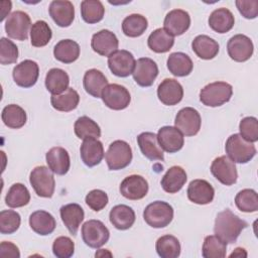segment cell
I'll list each match as a JSON object with an SVG mask.
<instances>
[{
	"mask_svg": "<svg viewBox=\"0 0 258 258\" xmlns=\"http://www.w3.org/2000/svg\"><path fill=\"white\" fill-rule=\"evenodd\" d=\"M194 52L202 59H212L219 53V43L208 35L201 34L191 42Z\"/></svg>",
	"mask_w": 258,
	"mask_h": 258,
	"instance_id": "cell-32",
	"label": "cell"
},
{
	"mask_svg": "<svg viewBox=\"0 0 258 258\" xmlns=\"http://www.w3.org/2000/svg\"><path fill=\"white\" fill-rule=\"evenodd\" d=\"M1 6H2V8H1V21H3L4 18L7 16V14L11 10V2H10V4L7 7H4V4L1 2Z\"/></svg>",
	"mask_w": 258,
	"mask_h": 258,
	"instance_id": "cell-55",
	"label": "cell"
},
{
	"mask_svg": "<svg viewBox=\"0 0 258 258\" xmlns=\"http://www.w3.org/2000/svg\"><path fill=\"white\" fill-rule=\"evenodd\" d=\"M132 76L136 84L140 87H150L158 76V67L153 59L140 57L135 63Z\"/></svg>",
	"mask_w": 258,
	"mask_h": 258,
	"instance_id": "cell-15",
	"label": "cell"
},
{
	"mask_svg": "<svg viewBox=\"0 0 258 258\" xmlns=\"http://www.w3.org/2000/svg\"><path fill=\"white\" fill-rule=\"evenodd\" d=\"M136 60L133 54L125 49L116 50L108 56V67L113 75L126 78L133 73Z\"/></svg>",
	"mask_w": 258,
	"mask_h": 258,
	"instance_id": "cell-12",
	"label": "cell"
},
{
	"mask_svg": "<svg viewBox=\"0 0 258 258\" xmlns=\"http://www.w3.org/2000/svg\"><path fill=\"white\" fill-rule=\"evenodd\" d=\"M83 85L85 91L89 95L95 98H101L103 90L108 85V81L101 71L97 69H91L85 73Z\"/></svg>",
	"mask_w": 258,
	"mask_h": 258,
	"instance_id": "cell-30",
	"label": "cell"
},
{
	"mask_svg": "<svg viewBox=\"0 0 258 258\" xmlns=\"http://www.w3.org/2000/svg\"><path fill=\"white\" fill-rule=\"evenodd\" d=\"M187 176L185 170L178 165L171 166L161 178V186L168 194L179 191L186 182Z\"/></svg>",
	"mask_w": 258,
	"mask_h": 258,
	"instance_id": "cell-29",
	"label": "cell"
},
{
	"mask_svg": "<svg viewBox=\"0 0 258 258\" xmlns=\"http://www.w3.org/2000/svg\"><path fill=\"white\" fill-rule=\"evenodd\" d=\"M48 12L52 20L59 27H69L75 18V8L71 1L54 0L49 4Z\"/></svg>",
	"mask_w": 258,
	"mask_h": 258,
	"instance_id": "cell-17",
	"label": "cell"
},
{
	"mask_svg": "<svg viewBox=\"0 0 258 258\" xmlns=\"http://www.w3.org/2000/svg\"><path fill=\"white\" fill-rule=\"evenodd\" d=\"M166 64L168 71L175 77L188 76L194 69L191 58L183 52L170 53L167 58Z\"/></svg>",
	"mask_w": 258,
	"mask_h": 258,
	"instance_id": "cell-33",
	"label": "cell"
},
{
	"mask_svg": "<svg viewBox=\"0 0 258 258\" xmlns=\"http://www.w3.org/2000/svg\"><path fill=\"white\" fill-rule=\"evenodd\" d=\"M202 118L200 113L191 107H185L175 116V127L185 136H195L201 129Z\"/></svg>",
	"mask_w": 258,
	"mask_h": 258,
	"instance_id": "cell-10",
	"label": "cell"
},
{
	"mask_svg": "<svg viewBox=\"0 0 258 258\" xmlns=\"http://www.w3.org/2000/svg\"><path fill=\"white\" fill-rule=\"evenodd\" d=\"M105 159L110 170H120L128 166L132 160V149L124 140L113 141L105 153Z\"/></svg>",
	"mask_w": 258,
	"mask_h": 258,
	"instance_id": "cell-5",
	"label": "cell"
},
{
	"mask_svg": "<svg viewBox=\"0 0 258 258\" xmlns=\"http://www.w3.org/2000/svg\"><path fill=\"white\" fill-rule=\"evenodd\" d=\"M101 98L108 108L117 111L126 109L131 101L129 91L118 84L107 85L102 92Z\"/></svg>",
	"mask_w": 258,
	"mask_h": 258,
	"instance_id": "cell-9",
	"label": "cell"
},
{
	"mask_svg": "<svg viewBox=\"0 0 258 258\" xmlns=\"http://www.w3.org/2000/svg\"><path fill=\"white\" fill-rule=\"evenodd\" d=\"M227 253V244L216 235L207 236L204 240L202 254L205 258H224Z\"/></svg>",
	"mask_w": 258,
	"mask_h": 258,
	"instance_id": "cell-44",
	"label": "cell"
},
{
	"mask_svg": "<svg viewBox=\"0 0 258 258\" xmlns=\"http://www.w3.org/2000/svg\"><path fill=\"white\" fill-rule=\"evenodd\" d=\"M137 143L146 158L150 160H164L163 149L159 145L156 134L152 132H142L137 136Z\"/></svg>",
	"mask_w": 258,
	"mask_h": 258,
	"instance_id": "cell-24",
	"label": "cell"
},
{
	"mask_svg": "<svg viewBox=\"0 0 258 258\" xmlns=\"http://www.w3.org/2000/svg\"><path fill=\"white\" fill-rule=\"evenodd\" d=\"M74 130L80 139H86L89 137L99 138L101 136V129L99 125L87 116H82L77 119L74 125Z\"/></svg>",
	"mask_w": 258,
	"mask_h": 258,
	"instance_id": "cell-43",
	"label": "cell"
},
{
	"mask_svg": "<svg viewBox=\"0 0 258 258\" xmlns=\"http://www.w3.org/2000/svg\"><path fill=\"white\" fill-rule=\"evenodd\" d=\"M80 102L78 92L73 88H68L58 95H51L50 103L53 109L60 112H70L75 110Z\"/></svg>",
	"mask_w": 258,
	"mask_h": 258,
	"instance_id": "cell-37",
	"label": "cell"
},
{
	"mask_svg": "<svg viewBox=\"0 0 258 258\" xmlns=\"http://www.w3.org/2000/svg\"><path fill=\"white\" fill-rule=\"evenodd\" d=\"M236 6L243 17L247 19H254L258 15V1L257 0H237Z\"/></svg>",
	"mask_w": 258,
	"mask_h": 258,
	"instance_id": "cell-52",
	"label": "cell"
},
{
	"mask_svg": "<svg viewBox=\"0 0 258 258\" xmlns=\"http://www.w3.org/2000/svg\"><path fill=\"white\" fill-rule=\"evenodd\" d=\"M54 57L63 63H72L80 56V45L72 39L59 40L53 48Z\"/></svg>",
	"mask_w": 258,
	"mask_h": 258,
	"instance_id": "cell-35",
	"label": "cell"
},
{
	"mask_svg": "<svg viewBox=\"0 0 258 258\" xmlns=\"http://www.w3.org/2000/svg\"><path fill=\"white\" fill-rule=\"evenodd\" d=\"M52 252L57 258H70L74 255L75 244L71 238L60 236L54 240L52 244Z\"/></svg>",
	"mask_w": 258,
	"mask_h": 258,
	"instance_id": "cell-50",
	"label": "cell"
},
{
	"mask_svg": "<svg viewBox=\"0 0 258 258\" xmlns=\"http://www.w3.org/2000/svg\"><path fill=\"white\" fill-rule=\"evenodd\" d=\"M0 256L2 257H13V258H19L20 252L18 247L7 241H3L0 245Z\"/></svg>",
	"mask_w": 258,
	"mask_h": 258,
	"instance_id": "cell-53",
	"label": "cell"
},
{
	"mask_svg": "<svg viewBox=\"0 0 258 258\" xmlns=\"http://www.w3.org/2000/svg\"><path fill=\"white\" fill-rule=\"evenodd\" d=\"M211 172L221 183L225 185H232L236 183L238 178L235 162L226 155H222L214 159L211 165Z\"/></svg>",
	"mask_w": 258,
	"mask_h": 258,
	"instance_id": "cell-11",
	"label": "cell"
},
{
	"mask_svg": "<svg viewBox=\"0 0 258 258\" xmlns=\"http://www.w3.org/2000/svg\"><path fill=\"white\" fill-rule=\"evenodd\" d=\"M246 256H247V253H246L245 249H244V248H241V247L236 248V249L232 252V254H230V257H231V258H232V257H246Z\"/></svg>",
	"mask_w": 258,
	"mask_h": 258,
	"instance_id": "cell-54",
	"label": "cell"
},
{
	"mask_svg": "<svg viewBox=\"0 0 258 258\" xmlns=\"http://www.w3.org/2000/svg\"><path fill=\"white\" fill-rule=\"evenodd\" d=\"M235 204L237 208L244 213H254L258 210L257 192L251 188L240 190L235 197Z\"/></svg>",
	"mask_w": 258,
	"mask_h": 258,
	"instance_id": "cell-46",
	"label": "cell"
},
{
	"mask_svg": "<svg viewBox=\"0 0 258 258\" xmlns=\"http://www.w3.org/2000/svg\"><path fill=\"white\" fill-rule=\"evenodd\" d=\"M157 97L162 104L174 106L182 100L183 88L174 79H164L157 88Z\"/></svg>",
	"mask_w": 258,
	"mask_h": 258,
	"instance_id": "cell-20",
	"label": "cell"
},
{
	"mask_svg": "<svg viewBox=\"0 0 258 258\" xmlns=\"http://www.w3.org/2000/svg\"><path fill=\"white\" fill-rule=\"evenodd\" d=\"M119 189L124 198L131 201H138L147 195L148 182L143 176L132 174L122 180Z\"/></svg>",
	"mask_w": 258,
	"mask_h": 258,
	"instance_id": "cell-16",
	"label": "cell"
},
{
	"mask_svg": "<svg viewBox=\"0 0 258 258\" xmlns=\"http://www.w3.org/2000/svg\"><path fill=\"white\" fill-rule=\"evenodd\" d=\"M59 213L60 218L69 232L72 235L76 236L81 226V223L85 218L83 208L79 204H68L60 208Z\"/></svg>",
	"mask_w": 258,
	"mask_h": 258,
	"instance_id": "cell-26",
	"label": "cell"
},
{
	"mask_svg": "<svg viewBox=\"0 0 258 258\" xmlns=\"http://www.w3.org/2000/svg\"><path fill=\"white\" fill-rule=\"evenodd\" d=\"M240 135L249 142H256L258 140V121L255 117H245L239 124Z\"/></svg>",
	"mask_w": 258,
	"mask_h": 258,
	"instance_id": "cell-49",
	"label": "cell"
},
{
	"mask_svg": "<svg viewBox=\"0 0 258 258\" xmlns=\"http://www.w3.org/2000/svg\"><path fill=\"white\" fill-rule=\"evenodd\" d=\"M18 58V47L6 37L0 39V62L1 64H10L16 62Z\"/></svg>",
	"mask_w": 258,
	"mask_h": 258,
	"instance_id": "cell-48",
	"label": "cell"
},
{
	"mask_svg": "<svg viewBox=\"0 0 258 258\" xmlns=\"http://www.w3.org/2000/svg\"><path fill=\"white\" fill-rule=\"evenodd\" d=\"M108 201L109 199L107 194L101 189H93L89 191L85 199V202L88 205V207L95 212L103 210L107 206Z\"/></svg>",
	"mask_w": 258,
	"mask_h": 258,
	"instance_id": "cell-51",
	"label": "cell"
},
{
	"mask_svg": "<svg viewBox=\"0 0 258 258\" xmlns=\"http://www.w3.org/2000/svg\"><path fill=\"white\" fill-rule=\"evenodd\" d=\"M1 118L3 123L12 129H19L26 123V112L16 104H10L3 108Z\"/></svg>",
	"mask_w": 258,
	"mask_h": 258,
	"instance_id": "cell-38",
	"label": "cell"
},
{
	"mask_svg": "<svg viewBox=\"0 0 258 258\" xmlns=\"http://www.w3.org/2000/svg\"><path fill=\"white\" fill-rule=\"evenodd\" d=\"M29 202V190L24 184L20 182L12 184L5 197V203L9 208H21L26 206Z\"/></svg>",
	"mask_w": 258,
	"mask_h": 258,
	"instance_id": "cell-42",
	"label": "cell"
},
{
	"mask_svg": "<svg viewBox=\"0 0 258 258\" xmlns=\"http://www.w3.org/2000/svg\"><path fill=\"white\" fill-rule=\"evenodd\" d=\"M39 76V67L37 62L31 59H25L13 69L12 77L15 84L21 88H30L37 82Z\"/></svg>",
	"mask_w": 258,
	"mask_h": 258,
	"instance_id": "cell-13",
	"label": "cell"
},
{
	"mask_svg": "<svg viewBox=\"0 0 258 258\" xmlns=\"http://www.w3.org/2000/svg\"><path fill=\"white\" fill-rule=\"evenodd\" d=\"M148 21L141 14H130L126 16L122 22V31L126 36L138 37L147 29Z\"/></svg>",
	"mask_w": 258,
	"mask_h": 258,
	"instance_id": "cell-40",
	"label": "cell"
},
{
	"mask_svg": "<svg viewBox=\"0 0 258 258\" xmlns=\"http://www.w3.org/2000/svg\"><path fill=\"white\" fill-rule=\"evenodd\" d=\"M119 41L115 33L108 29L100 30L92 36L91 46L95 52L103 56H110L118 48Z\"/></svg>",
	"mask_w": 258,
	"mask_h": 258,
	"instance_id": "cell-19",
	"label": "cell"
},
{
	"mask_svg": "<svg viewBox=\"0 0 258 258\" xmlns=\"http://www.w3.org/2000/svg\"><path fill=\"white\" fill-rule=\"evenodd\" d=\"M227 51L233 60L243 62L252 56L254 45L248 36L244 34H236L229 39L227 43Z\"/></svg>",
	"mask_w": 258,
	"mask_h": 258,
	"instance_id": "cell-14",
	"label": "cell"
},
{
	"mask_svg": "<svg viewBox=\"0 0 258 258\" xmlns=\"http://www.w3.org/2000/svg\"><path fill=\"white\" fill-rule=\"evenodd\" d=\"M248 224L235 215L231 210L227 209L220 212L215 220V235L226 244L235 243Z\"/></svg>",
	"mask_w": 258,
	"mask_h": 258,
	"instance_id": "cell-1",
	"label": "cell"
},
{
	"mask_svg": "<svg viewBox=\"0 0 258 258\" xmlns=\"http://www.w3.org/2000/svg\"><path fill=\"white\" fill-rule=\"evenodd\" d=\"M225 150L228 157L236 163H247L256 154L254 144L246 141L240 134H233L228 137Z\"/></svg>",
	"mask_w": 258,
	"mask_h": 258,
	"instance_id": "cell-3",
	"label": "cell"
},
{
	"mask_svg": "<svg viewBox=\"0 0 258 258\" xmlns=\"http://www.w3.org/2000/svg\"><path fill=\"white\" fill-rule=\"evenodd\" d=\"M157 139L161 148L168 153L179 151L184 144L183 134L176 127L172 126L161 127L158 130Z\"/></svg>",
	"mask_w": 258,
	"mask_h": 258,
	"instance_id": "cell-18",
	"label": "cell"
},
{
	"mask_svg": "<svg viewBox=\"0 0 258 258\" xmlns=\"http://www.w3.org/2000/svg\"><path fill=\"white\" fill-rule=\"evenodd\" d=\"M48 168L58 175L66 174L71 166V159L68 151L62 147H52L45 155Z\"/></svg>",
	"mask_w": 258,
	"mask_h": 258,
	"instance_id": "cell-25",
	"label": "cell"
},
{
	"mask_svg": "<svg viewBox=\"0 0 258 258\" xmlns=\"http://www.w3.org/2000/svg\"><path fill=\"white\" fill-rule=\"evenodd\" d=\"M235 24L233 13L227 8L215 9L209 16L210 27L218 33H226L230 31Z\"/></svg>",
	"mask_w": 258,
	"mask_h": 258,
	"instance_id": "cell-31",
	"label": "cell"
},
{
	"mask_svg": "<svg viewBox=\"0 0 258 258\" xmlns=\"http://www.w3.org/2000/svg\"><path fill=\"white\" fill-rule=\"evenodd\" d=\"M143 219L147 225L152 228H164L168 226L173 219V209L166 202L155 201L145 208Z\"/></svg>",
	"mask_w": 258,
	"mask_h": 258,
	"instance_id": "cell-4",
	"label": "cell"
},
{
	"mask_svg": "<svg viewBox=\"0 0 258 258\" xmlns=\"http://www.w3.org/2000/svg\"><path fill=\"white\" fill-rule=\"evenodd\" d=\"M148 47L156 53H164L171 49L174 44V37L164 28H157L150 33L147 39Z\"/></svg>",
	"mask_w": 258,
	"mask_h": 258,
	"instance_id": "cell-36",
	"label": "cell"
},
{
	"mask_svg": "<svg viewBox=\"0 0 258 258\" xmlns=\"http://www.w3.org/2000/svg\"><path fill=\"white\" fill-rule=\"evenodd\" d=\"M29 226L36 234L46 236L51 234L56 226L55 219L46 211H35L29 216Z\"/></svg>",
	"mask_w": 258,
	"mask_h": 258,
	"instance_id": "cell-28",
	"label": "cell"
},
{
	"mask_svg": "<svg viewBox=\"0 0 258 258\" xmlns=\"http://www.w3.org/2000/svg\"><path fill=\"white\" fill-rule=\"evenodd\" d=\"M155 249L161 258H177L180 255V244L176 237L164 235L157 239Z\"/></svg>",
	"mask_w": 258,
	"mask_h": 258,
	"instance_id": "cell-41",
	"label": "cell"
},
{
	"mask_svg": "<svg viewBox=\"0 0 258 258\" xmlns=\"http://www.w3.org/2000/svg\"><path fill=\"white\" fill-rule=\"evenodd\" d=\"M111 224L118 230L124 231L131 228L135 222V212L126 205H117L113 207L109 214Z\"/></svg>",
	"mask_w": 258,
	"mask_h": 258,
	"instance_id": "cell-27",
	"label": "cell"
},
{
	"mask_svg": "<svg viewBox=\"0 0 258 258\" xmlns=\"http://www.w3.org/2000/svg\"><path fill=\"white\" fill-rule=\"evenodd\" d=\"M164 29L172 36L183 34L190 25L189 14L182 9H173L169 11L163 21Z\"/></svg>",
	"mask_w": 258,
	"mask_h": 258,
	"instance_id": "cell-21",
	"label": "cell"
},
{
	"mask_svg": "<svg viewBox=\"0 0 258 258\" xmlns=\"http://www.w3.org/2000/svg\"><path fill=\"white\" fill-rule=\"evenodd\" d=\"M29 181L33 187L35 194L41 198H51L54 188L55 181L52 171L44 166L39 165L34 167L29 175Z\"/></svg>",
	"mask_w": 258,
	"mask_h": 258,
	"instance_id": "cell-6",
	"label": "cell"
},
{
	"mask_svg": "<svg viewBox=\"0 0 258 258\" xmlns=\"http://www.w3.org/2000/svg\"><path fill=\"white\" fill-rule=\"evenodd\" d=\"M70 77L61 69H50L45 76L46 90L52 95H58L69 88Z\"/></svg>",
	"mask_w": 258,
	"mask_h": 258,
	"instance_id": "cell-34",
	"label": "cell"
},
{
	"mask_svg": "<svg viewBox=\"0 0 258 258\" xmlns=\"http://www.w3.org/2000/svg\"><path fill=\"white\" fill-rule=\"evenodd\" d=\"M105 14V8L99 0H84L81 2V16L89 24L100 22Z\"/></svg>",
	"mask_w": 258,
	"mask_h": 258,
	"instance_id": "cell-39",
	"label": "cell"
},
{
	"mask_svg": "<svg viewBox=\"0 0 258 258\" xmlns=\"http://www.w3.org/2000/svg\"><path fill=\"white\" fill-rule=\"evenodd\" d=\"M31 25L30 17L24 11H14L6 19L5 31L10 38L16 40H26Z\"/></svg>",
	"mask_w": 258,
	"mask_h": 258,
	"instance_id": "cell-8",
	"label": "cell"
},
{
	"mask_svg": "<svg viewBox=\"0 0 258 258\" xmlns=\"http://www.w3.org/2000/svg\"><path fill=\"white\" fill-rule=\"evenodd\" d=\"M233 88L226 82H214L205 86L200 92L201 102L208 107H219L230 101Z\"/></svg>",
	"mask_w": 258,
	"mask_h": 258,
	"instance_id": "cell-2",
	"label": "cell"
},
{
	"mask_svg": "<svg viewBox=\"0 0 258 258\" xmlns=\"http://www.w3.org/2000/svg\"><path fill=\"white\" fill-rule=\"evenodd\" d=\"M20 215L13 210H4L0 213V232L1 234H13L20 226Z\"/></svg>",
	"mask_w": 258,
	"mask_h": 258,
	"instance_id": "cell-47",
	"label": "cell"
},
{
	"mask_svg": "<svg viewBox=\"0 0 258 258\" xmlns=\"http://www.w3.org/2000/svg\"><path fill=\"white\" fill-rule=\"evenodd\" d=\"M82 238L87 246L97 249L108 242L110 232L103 222L89 220L82 226Z\"/></svg>",
	"mask_w": 258,
	"mask_h": 258,
	"instance_id": "cell-7",
	"label": "cell"
},
{
	"mask_svg": "<svg viewBox=\"0 0 258 258\" xmlns=\"http://www.w3.org/2000/svg\"><path fill=\"white\" fill-rule=\"evenodd\" d=\"M52 32L44 20H37L30 28V42L35 47L45 46L51 39Z\"/></svg>",
	"mask_w": 258,
	"mask_h": 258,
	"instance_id": "cell-45",
	"label": "cell"
},
{
	"mask_svg": "<svg viewBox=\"0 0 258 258\" xmlns=\"http://www.w3.org/2000/svg\"><path fill=\"white\" fill-rule=\"evenodd\" d=\"M80 154L85 165L88 167L96 166L102 161L104 157L103 144L100 140H98V138H86L81 145Z\"/></svg>",
	"mask_w": 258,
	"mask_h": 258,
	"instance_id": "cell-22",
	"label": "cell"
},
{
	"mask_svg": "<svg viewBox=\"0 0 258 258\" xmlns=\"http://www.w3.org/2000/svg\"><path fill=\"white\" fill-rule=\"evenodd\" d=\"M186 194L190 202L198 205H208L214 200L215 189L205 179H194L189 182Z\"/></svg>",
	"mask_w": 258,
	"mask_h": 258,
	"instance_id": "cell-23",
	"label": "cell"
}]
</instances>
